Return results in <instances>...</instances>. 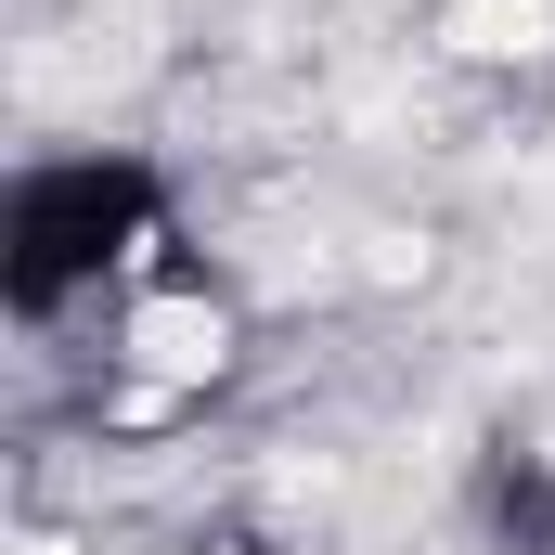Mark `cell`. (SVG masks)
Here are the masks:
<instances>
[{"mask_svg": "<svg viewBox=\"0 0 555 555\" xmlns=\"http://www.w3.org/2000/svg\"><path fill=\"white\" fill-rule=\"evenodd\" d=\"M452 39H465V52H543V39H555V0H465Z\"/></svg>", "mask_w": 555, "mask_h": 555, "instance_id": "cell-1", "label": "cell"}, {"mask_svg": "<svg viewBox=\"0 0 555 555\" xmlns=\"http://www.w3.org/2000/svg\"><path fill=\"white\" fill-rule=\"evenodd\" d=\"M142 362H155V375H207V362H220V323H207V310H142Z\"/></svg>", "mask_w": 555, "mask_h": 555, "instance_id": "cell-2", "label": "cell"}]
</instances>
